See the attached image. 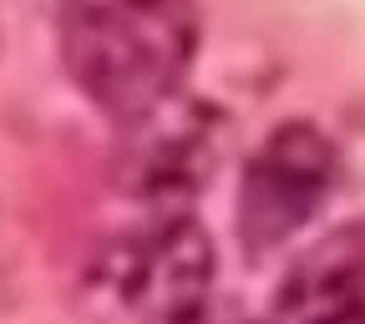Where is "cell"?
<instances>
[{"label":"cell","mask_w":365,"mask_h":324,"mask_svg":"<svg viewBox=\"0 0 365 324\" xmlns=\"http://www.w3.org/2000/svg\"><path fill=\"white\" fill-rule=\"evenodd\" d=\"M117 284L143 324H198L213 284V249L193 223H168L127 254Z\"/></svg>","instance_id":"cell-3"},{"label":"cell","mask_w":365,"mask_h":324,"mask_svg":"<svg viewBox=\"0 0 365 324\" xmlns=\"http://www.w3.org/2000/svg\"><path fill=\"white\" fill-rule=\"evenodd\" d=\"M61 66L112 122L158 117L198 61V0H56Z\"/></svg>","instance_id":"cell-1"},{"label":"cell","mask_w":365,"mask_h":324,"mask_svg":"<svg viewBox=\"0 0 365 324\" xmlns=\"http://www.w3.org/2000/svg\"><path fill=\"white\" fill-rule=\"evenodd\" d=\"M335 177V147L330 137L309 122H284L264 137L244 172L239 193V228L254 249H274L309 223Z\"/></svg>","instance_id":"cell-2"},{"label":"cell","mask_w":365,"mask_h":324,"mask_svg":"<svg viewBox=\"0 0 365 324\" xmlns=\"http://www.w3.org/2000/svg\"><path fill=\"white\" fill-rule=\"evenodd\" d=\"M264 324H365V223H345L304 249Z\"/></svg>","instance_id":"cell-4"}]
</instances>
